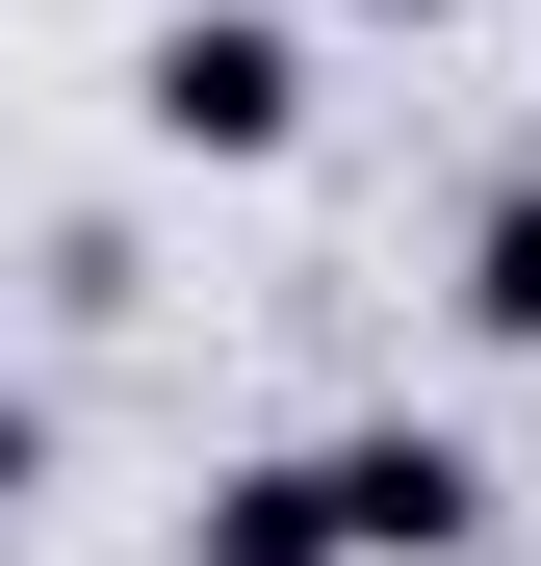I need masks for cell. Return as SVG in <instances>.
I'll use <instances>...</instances> for the list:
<instances>
[{
    "mask_svg": "<svg viewBox=\"0 0 541 566\" xmlns=\"http://www.w3.org/2000/svg\"><path fill=\"white\" fill-rule=\"evenodd\" d=\"M129 129L207 155V180L310 155V27H284V0H155V27H129Z\"/></svg>",
    "mask_w": 541,
    "mask_h": 566,
    "instance_id": "6da1fadb",
    "label": "cell"
},
{
    "mask_svg": "<svg viewBox=\"0 0 541 566\" xmlns=\"http://www.w3.org/2000/svg\"><path fill=\"white\" fill-rule=\"evenodd\" d=\"M335 541H361V566H465V541H490V438H438V412H335Z\"/></svg>",
    "mask_w": 541,
    "mask_h": 566,
    "instance_id": "7a4b0ae2",
    "label": "cell"
},
{
    "mask_svg": "<svg viewBox=\"0 0 541 566\" xmlns=\"http://www.w3.org/2000/svg\"><path fill=\"white\" fill-rule=\"evenodd\" d=\"M180 566H361V541H335V438L207 463V490H180Z\"/></svg>",
    "mask_w": 541,
    "mask_h": 566,
    "instance_id": "3957f363",
    "label": "cell"
},
{
    "mask_svg": "<svg viewBox=\"0 0 541 566\" xmlns=\"http://www.w3.org/2000/svg\"><path fill=\"white\" fill-rule=\"evenodd\" d=\"M438 310H465V360H541V155L465 207V258H438Z\"/></svg>",
    "mask_w": 541,
    "mask_h": 566,
    "instance_id": "277c9868",
    "label": "cell"
},
{
    "mask_svg": "<svg viewBox=\"0 0 541 566\" xmlns=\"http://www.w3.org/2000/svg\"><path fill=\"white\" fill-rule=\"evenodd\" d=\"M27 490H52V412H27V387H0V515H27Z\"/></svg>",
    "mask_w": 541,
    "mask_h": 566,
    "instance_id": "5b68a950",
    "label": "cell"
},
{
    "mask_svg": "<svg viewBox=\"0 0 541 566\" xmlns=\"http://www.w3.org/2000/svg\"><path fill=\"white\" fill-rule=\"evenodd\" d=\"M361 27H465V0H361Z\"/></svg>",
    "mask_w": 541,
    "mask_h": 566,
    "instance_id": "8992f818",
    "label": "cell"
}]
</instances>
